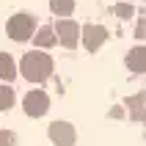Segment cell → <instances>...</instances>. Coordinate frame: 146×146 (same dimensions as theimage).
I'll return each mask as SVG.
<instances>
[{
  "label": "cell",
  "instance_id": "obj_6",
  "mask_svg": "<svg viewBox=\"0 0 146 146\" xmlns=\"http://www.w3.org/2000/svg\"><path fill=\"white\" fill-rule=\"evenodd\" d=\"M105 39H108V31L102 28V25H86V28H83V44H86L88 52L99 50L102 44H105Z\"/></svg>",
  "mask_w": 146,
  "mask_h": 146
},
{
  "label": "cell",
  "instance_id": "obj_2",
  "mask_svg": "<svg viewBox=\"0 0 146 146\" xmlns=\"http://www.w3.org/2000/svg\"><path fill=\"white\" fill-rule=\"evenodd\" d=\"M6 33H8V39H14V41H28L36 36V19L31 14H14L6 22Z\"/></svg>",
  "mask_w": 146,
  "mask_h": 146
},
{
  "label": "cell",
  "instance_id": "obj_9",
  "mask_svg": "<svg viewBox=\"0 0 146 146\" xmlns=\"http://www.w3.org/2000/svg\"><path fill=\"white\" fill-rule=\"evenodd\" d=\"M0 77L3 80H14L17 77V64L8 52H0Z\"/></svg>",
  "mask_w": 146,
  "mask_h": 146
},
{
  "label": "cell",
  "instance_id": "obj_4",
  "mask_svg": "<svg viewBox=\"0 0 146 146\" xmlns=\"http://www.w3.org/2000/svg\"><path fill=\"white\" fill-rule=\"evenodd\" d=\"M22 108H25V113L33 116V119H39V116H44L50 110V97L44 94V91H28L22 99Z\"/></svg>",
  "mask_w": 146,
  "mask_h": 146
},
{
  "label": "cell",
  "instance_id": "obj_10",
  "mask_svg": "<svg viewBox=\"0 0 146 146\" xmlns=\"http://www.w3.org/2000/svg\"><path fill=\"white\" fill-rule=\"evenodd\" d=\"M50 8L52 14H58V19H66L74 11V0H50Z\"/></svg>",
  "mask_w": 146,
  "mask_h": 146
},
{
  "label": "cell",
  "instance_id": "obj_13",
  "mask_svg": "<svg viewBox=\"0 0 146 146\" xmlns=\"http://www.w3.org/2000/svg\"><path fill=\"white\" fill-rule=\"evenodd\" d=\"M113 11H116V14H119V17L124 19V17H132V11H135V8H132L130 3H127V6H124V3H119V6H116Z\"/></svg>",
  "mask_w": 146,
  "mask_h": 146
},
{
  "label": "cell",
  "instance_id": "obj_3",
  "mask_svg": "<svg viewBox=\"0 0 146 146\" xmlns=\"http://www.w3.org/2000/svg\"><path fill=\"white\" fill-rule=\"evenodd\" d=\"M55 36H58V41H61L64 47L72 50V47H77L83 31H80V25L72 22V19H58V22H55Z\"/></svg>",
  "mask_w": 146,
  "mask_h": 146
},
{
  "label": "cell",
  "instance_id": "obj_5",
  "mask_svg": "<svg viewBox=\"0 0 146 146\" xmlns=\"http://www.w3.org/2000/svg\"><path fill=\"white\" fill-rule=\"evenodd\" d=\"M47 132L55 146H74V127L69 121H52Z\"/></svg>",
  "mask_w": 146,
  "mask_h": 146
},
{
  "label": "cell",
  "instance_id": "obj_1",
  "mask_svg": "<svg viewBox=\"0 0 146 146\" xmlns=\"http://www.w3.org/2000/svg\"><path fill=\"white\" fill-rule=\"evenodd\" d=\"M19 72H22L25 80L31 83H41L47 80L50 72H52V58L41 50H33V52H25L22 61H19Z\"/></svg>",
  "mask_w": 146,
  "mask_h": 146
},
{
  "label": "cell",
  "instance_id": "obj_12",
  "mask_svg": "<svg viewBox=\"0 0 146 146\" xmlns=\"http://www.w3.org/2000/svg\"><path fill=\"white\" fill-rule=\"evenodd\" d=\"M0 146H17V135L8 130H0Z\"/></svg>",
  "mask_w": 146,
  "mask_h": 146
},
{
  "label": "cell",
  "instance_id": "obj_7",
  "mask_svg": "<svg viewBox=\"0 0 146 146\" xmlns=\"http://www.w3.org/2000/svg\"><path fill=\"white\" fill-rule=\"evenodd\" d=\"M127 69L132 72H146V47H132L127 52Z\"/></svg>",
  "mask_w": 146,
  "mask_h": 146
},
{
  "label": "cell",
  "instance_id": "obj_14",
  "mask_svg": "<svg viewBox=\"0 0 146 146\" xmlns=\"http://www.w3.org/2000/svg\"><path fill=\"white\" fill-rule=\"evenodd\" d=\"M135 36H141V39H146V19H141L138 22V33Z\"/></svg>",
  "mask_w": 146,
  "mask_h": 146
},
{
  "label": "cell",
  "instance_id": "obj_8",
  "mask_svg": "<svg viewBox=\"0 0 146 146\" xmlns=\"http://www.w3.org/2000/svg\"><path fill=\"white\" fill-rule=\"evenodd\" d=\"M33 41H36V50H47V47H52L58 41V36H55V28H50V25H41L39 31H36V36H33Z\"/></svg>",
  "mask_w": 146,
  "mask_h": 146
},
{
  "label": "cell",
  "instance_id": "obj_11",
  "mask_svg": "<svg viewBox=\"0 0 146 146\" xmlns=\"http://www.w3.org/2000/svg\"><path fill=\"white\" fill-rule=\"evenodd\" d=\"M14 99H17V94L11 86H0V110H8L14 105Z\"/></svg>",
  "mask_w": 146,
  "mask_h": 146
}]
</instances>
